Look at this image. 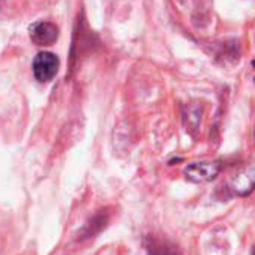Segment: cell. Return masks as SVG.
<instances>
[{"mask_svg": "<svg viewBox=\"0 0 255 255\" xmlns=\"http://www.w3.org/2000/svg\"><path fill=\"white\" fill-rule=\"evenodd\" d=\"M107 216H104V215H98L90 224L92 225H89V228H87V236H92V234H95V233H98L102 227H105V224H107Z\"/></svg>", "mask_w": 255, "mask_h": 255, "instance_id": "obj_6", "label": "cell"}, {"mask_svg": "<svg viewBox=\"0 0 255 255\" xmlns=\"http://www.w3.org/2000/svg\"><path fill=\"white\" fill-rule=\"evenodd\" d=\"M252 66H254V68H255V60H254V62H252Z\"/></svg>", "mask_w": 255, "mask_h": 255, "instance_id": "obj_7", "label": "cell"}, {"mask_svg": "<svg viewBox=\"0 0 255 255\" xmlns=\"http://www.w3.org/2000/svg\"><path fill=\"white\" fill-rule=\"evenodd\" d=\"M254 132H255V131H254Z\"/></svg>", "mask_w": 255, "mask_h": 255, "instance_id": "obj_9", "label": "cell"}, {"mask_svg": "<svg viewBox=\"0 0 255 255\" xmlns=\"http://www.w3.org/2000/svg\"><path fill=\"white\" fill-rule=\"evenodd\" d=\"M33 75L39 83H48L51 81L59 71V59L56 54L50 51H42L39 53L33 63H32Z\"/></svg>", "mask_w": 255, "mask_h": 255, "instance_id": "obj_1", "label": "cell"}, {"mask_svg": "<svg viewBox=\"0 0 255 255\" xmlns=\"http://www.w3.org/2000/svg\"><path fill=\"white\" fill-rule=\"evenodd\" d=\"M255 188V165L243 168L231 180V189L239 195H246Z\"/></svg>", "mask_w": 255, "mask_h": 255, "instance_id": "obj_4", "label": "cell"}, {"mask_svg": "<svg viewBox=\"0 0 255 255\" xmlns=\"http://www.w3.org/2000/svg\"><path fill=\"white\" fill-rule=\"evenodd\" d=\"M254 255H255V251H254Z\"/></svg>", "mask_w": 255, "mask_h": 255, "instance_id": "obj_8", "label": "cell"}, {"mask_svg": "<svg viewBox=\"0 0 255 255\" xmlns=\"http://www.w3.org/2000/svg\"><path fill=\"white\" fill-rule=\"evenodd\" d=\"M146 249L149 255H182L173 245L158 239H149L146 243Z\"/></svg>", "mask_w": 255, "mask_h": 255, "instance_id": "obj_5", "label": "cell"}, {"mask_svg": "<svg viewBox=\"0 0 255 255\" xmlns=\"http://www.w3.org/2000/svg\"><path fill=\"white\" fill-rule=\"evenodd\" d=\"M30 39L36 45H53L59 38V29L50 21H38L30 26Z\"/></svg>", "mask_w": 255, "mask_h": 255, "instance_id": "obj_3", "label": "cell"}, {"mask_svg": "<svg viewBox=\"0 0 255 255\" xmlns=\"http://www.w3.org/2000/svg\"><path fill=\"white\" fill-rule=\"evenodd\" d=\"M221 171L219 162H195L185 168V176L194 183H204L213 180Z\"/></svg>", "mask_w": 255, "mask_h": 255, "instance_id": "obj_2", "label": "cell"}]
</instances>
